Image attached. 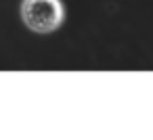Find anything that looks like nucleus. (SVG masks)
Returning a JSON list of instances; mask_svg holds the SVG:
<instances>
[{
	"mask_svg": "<svg viewBox=\"0 0 153 140\" xmlns=\"http://www.w3.org/2000/svg\"><path fill=\"white\" fill-rule=\"evenodd\" d=\"M21 19L27 29L36 34H51L61 27L65 19V7L61 0H23Z\"/></svg>",
	"mask_w": 153,
	"mask_h": 140,
	"instance_id": "obj_1",
	"label": "nucleus"
}]
</instances>
